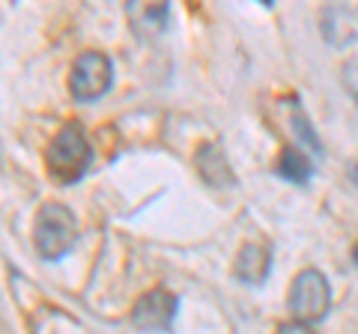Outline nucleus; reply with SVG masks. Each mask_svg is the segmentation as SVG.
I'll return each mask as SVG.
<instances>
[{
	"instance_id": "f257e3e1",
	"label": "nucleus",
	"mask_w": 358,
	"mask_h": 334,
	"mask_svg": "<svg viewBox=\"0 0 358 334\" xmlns=\"http://www.w3.org/2000/svg\"><path fill=\"white\" fill-rule=\"evenodd\" d=\"M90 164H93V147H90L84 129L78 122H66L45 150V170L54 182L75 185L78 180H84Z\"/></svg>"
},
{
	"instance_id": "f03ea898",
	"label": "nucleus",
	"mask_w": 358,
	"mask_h": 334,
	"mask_svg": "<svg viewBox=\"0 0 358 334\" xmlns=\"http://www.w3.org/2000/svg\"><path fill=\"white\" fill-rule=\"evenodd\" d=\"M78 239V221L72 209L63 203H45L36 215V227H33V242L42 260H60L72 251Z\"/></svg>"
},
{
	"instance_id": "7ed1b4c3",
	"label": "nucleus",
	"mask_w": 358,
	"mask_h": 334,
	"mask_svg": "<svg viewBox=\"0 0 358 334\" xmlns=\"http://www.w3.org/2000/svg\"><path fill=\"white\" fill-rule=\"evenodd\" d=\"M114 81V63L102 51H84L78 54L69 72V93L78 102H96L110 90Z\"/></svg>"
},
{
	"instance_id": "20e7f679",
	"label": "nucleus",
	"mask_w": 358,
	"mask_h": 334,
	"mask_svg": "<svg viewBox=\"0 0 358 334\" xmlns=\"http://www.w3.org/2000/svg\"><path fill=\"white\" fill-rule=\"evenodd\" d=\"M289 310H293L296 322H320L329 314L331 307V293H329V281L322 277L317 269H305L293 277L289 286V298H287Z\"/></svg>"
},
{
	"instance_id": "39448f33",
	"label": "nucleus",
	"mask_w": 358,
	"mask_h": 334,
	"mask_svg": "<svg viewBox=\"0 0 358 334\" xmlns=\"http://www.w3.org/2000/svg\"><path fill=\"white\" fill-rule=\"evenodd\" d=\"M179 310V298L171 289H150L131 307V326L138 331H171Z\"/></svg>"
},
{
	"instance_id": "423d86ee",
	"label": "nucleus",
	"mask_w": 358,
	"mask_h": 334,
	"mask_svg": "<svg viewBox=\"0 0 358 334\" xmlns=\"http://www.w3.org/2000/svg\"><path fill=\"white\" fill-rule=\"evenodd\" d=\"M320 33L334 48H346L358 39V6L352 3H329L320 13Z\"/></svg>"
},
{
	"instance_id": "0eeeda50",
	"label": "nucleus",
	"mask_w": 358,
	"mask_h": 334,
	"mask_svg": "<svg viewBox=\"0 0 358 334\" xmlns=\"http://www.w3.org/2000/svg\"><path fill=\"white\" fill-rule=\"evenodd\" d=\"M268 269H272V248L263 242H245L236 254V263H233V275L251 286L263 284L268 277Z\"/></svg>"
},
{
	"instance_id": "6e6552de",
	"label": "nucleus",
	"mask_w": 358,
	"mask_h": 334,
	"mask_svg": "<svg viewBox=\"0 0 358 334\" xmlns=\"http://www.w3.org/2000/svg\"><path fill=\"white\" fill-rule=\"evenodd\" d=\"M194 164H197V173H200V180L209 182V185H230L233 182V173H230V161H227V155L221 152L218 143H203V147L197 150L194 155Z\"/></svg>"
},
{
	"instance_id": "1a4fd4ad",
	"label": "nucleus",
	"mask_w": 358,
	"mask_h": 334,
	"mask_svg": "<svg viewBox=\"0 0 358 334\" xmlns=\"http://www.w3.org/2000/svg\"><path fill=\"white\" fill-rule=\"evenodd\" d=\"M171 18V6L167 3H129V21L141 36H152L162 33Z\"/></svg>"
},
{
	"instance_id": "9d476101",
	"label": "nucleus",
	"mask_w": 358,
	"mask_h": 334,
	"mask_svg": "<svg viewBox=\"0 0 358 334\" xmlns=\"http://www.w3.org/2000/svg\"><path fill=\"white\" fill-rule=\"evenodd\" d=\"M275 173L284 176V180H289V182L305 185L313 176V161L305 155V150L296 147V143H287V147L281 150V155H278V161H275Z\"/></svg>"
},
{
	"instance_id": "9b49d317",
	"label": "nucleus",
	"mask_w": 358,
	"mask_h": 334,
	"mask_svg": "<svg viewBox=\"0 0 358 334\" xmlns=\"http://www.w3.org/2000/svg\"><path fill=\"white\" fill-rule=\"evenodd\" d=\"M289 129H293V135L299 138V150H308L310 155H322V143H320V138H317V131H313V126L308 122V117H305V110H301V105H296V102H289Z\"/></svg>"
},
{
	"instance_id": "f8f14e48",
	"label": "nucleus",
	"mask_w": 358,
	"mask_h": 334,
	"mask_svg": "<svg viewBox=\"0 0 358 334\" xmlns=\"http://www.w3.org/2000/svg\"><path fill=\"white\" fill-rule=\"evenodd\" d=\"M343 87L358 99V57H352L343 66Z\"/></svg>"
},
{
	"instance_id": "ddd939ff",
	"label": "nucleus",
	"mask_w": 358,
	"mask_h": 334,
	"mask_svg": "<svg viewBox=\"0 0 358 334\" xmlns=\"http://www.w3.org/2000/svg\"><path fill=\"white\" fill-rule=\"evenodd\" d=\"M275 334H313L305 322H281V326L275 328Z\"/></svg>"
},
{
	"instance_id": "4468645a",
	"label": "nucleus",
	"mask_w": 358,
	"mask_h": 334,
	"mask_svg": "<svg viewBox=\"0 0 358 334\" xmlns=\"http://www.w3.org/2000/svg\"><path fill=\"white\" fill-rule=\"evenodd\" d=\"M352 176H355V182H358V167H355V170H352Z\"/></svg>"
}]
</instances>
